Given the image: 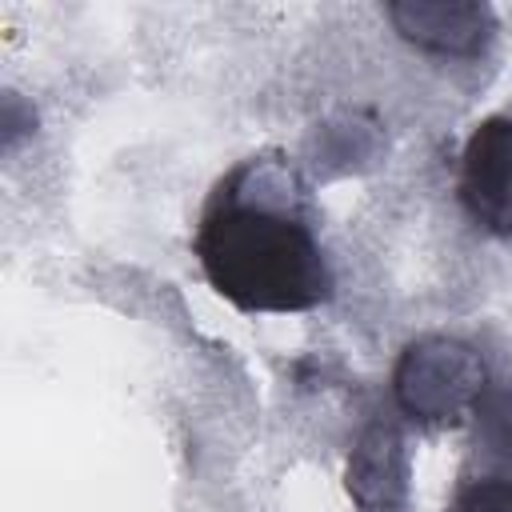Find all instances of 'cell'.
I'll list each match as a JSON object with an SVG mask.
<instances>
[{
    "label": "cell",
    "mask_w": 512,
    "mask_h": 512,
    "mask_svg": "<svg viewBox=\"0 0 512 512\" xmlns=\"http://www.w3.org/2000/svg\"><path fill=\"white\" fill-rule=\"evenodd\" d=\"M196 260L204 280L240 312H304L332 292V272L308 224L288 204L248 196L240 168L204 208Z\"/></svg>",
    "instance_id": "1"
},
{
    "label": "cell",
    "mask_w": 512,
    "mask_h": 512,
    "mask_svg": "<svg viewBox=\"0 0 512 512\" xmlns=\"http://www.w3.org/2000/svg\"><path fill=\"white\" fill-rule=\"evenodd\" d=\"M484 388V360L452 336H424L408 344L392 376L396 404L424 424H456L476 408Z\"/></svg>",
    "instance_id": "2"
},
{
    "label": "cell",
    "mask_w": 512,
    "mask_h": 512,
    "mask_svg": "<svg viewBox=\"0 0 512 512\" xmlns=\"http://www.w3.org/2000/svg\"><path fill=\"white\" fill-rule=\"evenodd\" d=\"M460 200L484 232L512 240V112L480 120L464 140Z\"/></svg>",
    "instance_id": "3"
},
{
    "label": "cell",
    "mask_w": 512,
    "mask_h": 512,
    "mask_svg": "<svg viewBox=\"0 0 512 512\" xmlns=\"http://www.w3.org/2000/svg\"><path fill=\"white\" fill-rule=\"evenodd\" d=\"M392 28L436 56H480L496 32V16L476 0H396L388 4Z\"/></svg>",
    "instance_id": "4"
},
{
    "label": "cell",
    "mask_w": 512,
    "mask_h": 512,
    "mask_svg": "<svg viewBox=\"0 0 512 512\" xmlns=\"http://www.w3.org/2000/svg\"><path fill=\"white\" fill-rule=\"evenodd\" d=\"M408 488L404 440L392 424L376 420L360 432L348 456V492L364 512H396Z\"/></svg>",
    "instance_id": "5"
},
{
    "label": "cell",
    "mask_w": 512,
    "mask_h": 512,
    "mask_svg": "<svg viewBox=\"0 0 512 512\" xmlns=\"http://www.w3.org/2000/svg\"><path fill=\"white\" fill-rule=\"evenodd\" d=\"M472 412L480 416V428H484L488 448H492L496 456L512 460V396L500 392V388H484Z\"/></svg>",
    "instance_id": "6"
},
{
    "label": "cell",
    "mask_w": 512,
    "mask_h": 512,
    "mask_svg": "<svg viewBox=\"0 0 512 512\" xmlns=\"http://www.w3.org/2000/svg\"><path fill=\"white\" fill-rule=\"evenodd\" d=\"M456 512H512V480H476L460 492Z\"/></svg>",
    "instance_id": "7"
}]
</instances>
